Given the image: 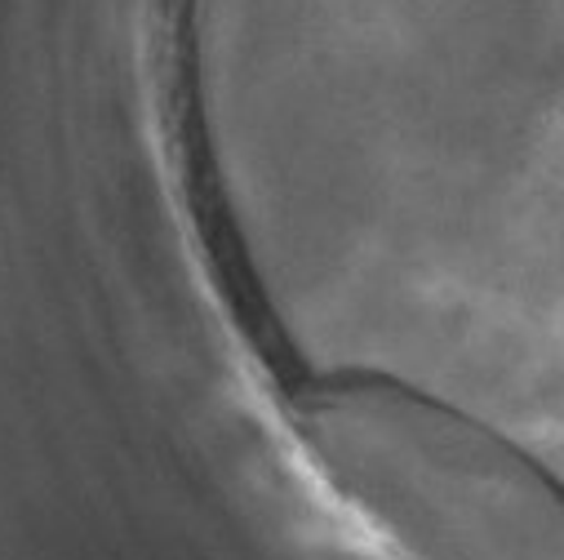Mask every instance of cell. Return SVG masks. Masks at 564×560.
I'll list each match as a JSON object with an SVG mask.
<instances>
[{
    "label": "cell",
    "mask_w": 564,
    "mask_h": 560,
    "mask_svg": "<svg viewBox=\"0 0 564 560\" xmlns=\"http://www.w3.org/2000/svg\"><path fill=\"white\" fill-rule=\"evenodd\" d=\"M303 437L409 560H564V485L432 396L334 378L307 391Z\"/></svg>",
    "instance_id": "1"
}]
</instances>
